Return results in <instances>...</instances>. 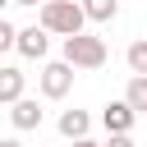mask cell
I'll list each match as a JSON object with an SVG mask.
<instances>
[{"label":"cell","instance_id":"cell-5","mask_svg":"<svg viewBox=\"0 0 147 147\" xmlns=\"http://www.w3.org/2000/svg\"><path fill=\"white\" fill-rule=\"evenodd\" d=\"M9 119H14V129H18V133H28V129H41L46 110H41L32 96H18V101H14V110H9Z\"/></svg>","mask_w":147,"mask_h":147},{"label":"cell","instance_id":"cell-11","mask_svg":"<svg viewBox=\"0 0 147 147\" xmlns=\"http://www.w3.org/2000/svg\"><path fill=\"white\" fill-rule=\"evenodd\" d=\"M124 60H129V74H133V78H147V37H138V41H129V51H124Z\"/></svg>","mask_w":147,"mask_h":147},{"label":"cell","instance_id":"cell-13","mask_svg":"<svg viewBox=\"0 0 147 147\" xmlns=\"http://www.w3.org/2000/svg\"><path fill=\"white\" fill-rule=\"evenodd\" d=\"M106 147H138V142H133V133H110Z\"/></svg>","mask_w":147,"mask_h":147},{"label":"cell","instance_id":"cell-7","mask_svg":"<svg viewBox=\"0 0 147 147\" xmlns=\"http://www.w3.org/2000/svg\"><path fill=\"white\" fill-rule=\"evenodd\" d=\"M55 129H60V138L78 142V138H87V129H92V115H87V110H60Z\"/></svg>","mask_w":147,"mask_h":147},{"label":"cell","instance_id":"cell-16","mask_svg":"<svg viewBox=\"0 0 147 147\" xmlns=\"http://www.w3.org/2000/svg\"><path fill=\"white\" fill-rule=\"evenodd\" d=\"M9 5H46V0H9Z\"/></svg>","mask_w":147,"mask_h":147},{"label":"cell","instance_id":"cell-6","mask_svg":"<svg viewBox=\"0 0 147 147\" xmlns=\"http://www.w3.org/2000/svg\"><path fill=\"white\" fill-rule=\"evenodd\" d=\"M101 124H106V133H133L138 115H133L124 101H106V110H101Z\"/></svg>","mask_w":147,"mask_h":147},{"label":"cell","instance_id":"cell-17","mask_svg":"<svg viewBox=\"0 0 147 147\" xmlns=\"http://www.w3.org/2000/svg\"><path fill=\"white\" fill-rule=\"evenodd\" d=\"M5 9H9V0H0V14H5Z\"/></svg>","mask_w":147,"mask_h":147},{"label":"cell","instance_id":"cell-15","mask_svg":"<svg viewBox=\"0 0 147 147\" xmlns=\"http://www.w3.org/2000/svg\"><path fill=\"white\" fill-rule=\"evenodd\" d=\"M74 147H101V142H92V138H78V142H74Z\"/></svg>","mask_w":147,"mask_h":147},{"label":"cell","instance_id":"cell-3","mask_svg":"<svg viewBox=\"0 0 147 147\" xmlns=\"http://www.w3.org/2000/svg\"><path fill=\"white\" fill-rule=\"evenodd\" d=\"M37 83H41V96H46V101H60V96H69V87H74V69H69L64 60H46L41 74H37Z\"/></svg>","mask_w":147,"mask_h":147},{"label":"cell","instance_id":"cell-2","mask_svg":"<svg viewBox=\"0 0 147 147\" xmlns=\"http://www.w3.org/2000/svg\"><path fill=\"white\" fill-rule=\"evenodd\" d=\"M64 64H69V69H101V64H106V41L92 37V32L64 37Z\"/></svg>","mask_w":147,"mask_h":147},{"label":"cell","instance_id":"cell-4","mask_svg":"<svg viewBox=\"0 0 147 147\" xmlns=\"http://www.w3.org/2000/svg\"><path fill=\"white\" fill-rule=\"evenodd\" d=\"M14 51L23 55V60H46V51H51V37L32 23V28H18L14 32Z\"/></svg>","mask_w":147,"mask_h":147},{"label":"cell","instance_id":"cell-10","mask_svg":"<svg viewBox=\"0 0 147 147\" xmlns=\"http://www.w3.org/2000/svg\"><path fill=\"white\" fill-rule=\"evenodd\" d=\"M133 115H147V78H129V87H124V96H119Z\"/></svg>","mask_w":147,"mask_h":147},{"label":"cell","instance_id":"cell-12","mask_svg":"<svg viewBox=\"0 0 147 147\" xmlns=\"http://www.w3.org/2000/svg\"><path fill=\"white\" fill-rule=\"evenodd\" d=\"M14 32H18V28H14V23L0 14V51H14Z\"/></svg>","mask_w":147,"mask_h":147},{"label":"cell","instance_id":"cell-9","mask_svg":"<svg viewBox=\"0 0 147 147\" xmlns=\"http://www.w3.org/2000/svg\"><path fill=\"white\" fill-rule=\"evenodd\" d=\"M78 9H83L87 23H110L119 14V0H78Z\"/></svg>","mask_w":147,"mask_h":147},{"label":"cell","instance_id":"cell-8","mask_svg":"<svg viewBox=\"0 0 147 147\" xmlns=\"http://www.w3.org/2000/svg\"><path fill=\"white\" fill-rule=\"evenodd\" d=\"M23 83H28V74H23V69H14V64H5V69H0V101H5V106H14V101L23 96Z\"/></svg>","mask_w":147,"mask_h":147},{"label":"cell","instance_id":"cell-1","mask_svg":"<svg viewBox=\"0 0 147 147\" xmlns=\"http://www.w3.org/2000/svg\"><path fill=\"white\" fill-rule=\"evenodd\" d=\"M83 9H78V0H46L41 5V18H37V28L46 32V37H78L83 32Z\"/></svg>","mask_w":147,"mask_h":147},{"label":"cell","instance_id":"cell-14","mask_svg":"<svg viewBox=\"0 0 147 147\" xmlns=\"http://www.w3.org/2000/svg\"><path fill=\"white\" fill-rule=\"evenodd\" d=\"M0 147H23V142L18 138H0Z\"/></svg>","mask_w":147,"mask_h":147}]
</instances>
